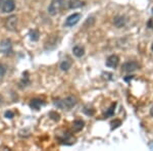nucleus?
I'll use <instances>...</instances> for the list:
<instances>
[{
  "label": "nucleus",
  "instance_id": "a211bd4d",
  "mask_svg": "<svg viewBox=\"0 0 153 151\" xmlns=\"http://www.w3.org/2000/svg\"><path fill=\"white\" fill-rule=\"evenodd\" d=\"M115 107H117V103H112L110 105V107L106 110V112L104 113V118H110V116L114 115V111H115Z\"/></svg>",
  "mask_w": 153,
  "mask_h": 151
},
{
  "label": "nucleus",
  "instance_id": "4be33fe9",
  "mask_svg": "<svg viewBox=\"0 0 153 151\" xmlns=\"http://www.w3.org/2000/svg\"><path fill=\"white\" fill-rule=\"evenodd\" d=\"M110 126H111V130H115V129H117L120 126H122V121H120V120L112 121V122L110 123Z\"/></svg>",
  "mask_w": 153,
  "mask_h": 151
},
{
  "label": "nucleus",
  "instance_id": "393cba45",
  "mask_svg": "<svg viewBox=\"0 0 153 151\" xmlns=\"http://www.w3.org/2000/svg\"><path fill=\"white\" fill-rule=\"evenodd\" d=\"M150 115L153 116V105H152V107L150 108Z\"/></svg>",
  "mask_w": 153,
  "mask_h": 151
},
{
  "label": "nucleus",
  "instance_id": "6ab92c4d",
  "mask_svg": "<svg viewBox=\"0 0 153 151\" xmlns=\"http://www.w3.org/2000/svg\"><path fill=\"white\" fill-rule=\"evenodd\" d=\"M39 36H40V34H39V32L37 31V30H32V31H30V33H29L30 39H31V41H33V42L38 41Z\"/></svg>",
  "mask_w": 153,
  "mask_h": 151
},
{
  "label": "nucleus",
  "instance_id": "1a4fd4ad",
  "mask_svg": "<svg viewBox=\"0 0 153 151\" xmlns=\"http://www.w3.org/2000/svg\"><path fill=\"white\" fill-rule=\"evenodd\" d=\"M118 63H120V58H118L117 55H110L109 57L106 59V66H108V68H117Z\"/></svg>",
  "mask_w": 153,
  "mask_h": 151
},
{
  "label": "nucleus",
  "instance_id": "39448f33",
  "mask_svg": "<svg viewBox=\"0 0 153 151\" xmlns=\"http://www.w3.org/2000/svg\"><path fill=\"white\" fill-rule=\"evenodd\" d=\"M4 26H5L6 30L10 32H13L16 30V27H18V16L12 14V16H8L7 19H5L4 21Z\"/></svg>",
  "mask_w": 153,
  "mask_h": 151
},
{
  "label": "nucleus",
  "instance_id": "f257e3e1",
  "mask_svg": "<svg viewBox=\"0 0 153 151\" xmlns=\"http://www.w3.org/2000/svg\"><path fill=\"white\" fill-rule=\"evenodd\" d=\"M78 103V100H76V96L74 95H70L68 97H65V99H58V100L54 101V105L57 108H60V109H65V110H70L73 107H75Z\"/></svg>",
  "mask_w": 153,
  "mask_h": 151
},
{
  "label": "nucleus",
  "instance_id": "ddd939ff",
  "mask_svg": "<svg viewBox=\"0 0 153 151\" xmlns=\"http://www.w3.org/2000/svg\"><path fill=\"white\" fill-rule=\"evenodd\" d=\"M66 4L70 9H76L85 5V2L80 1V0H70L68 2H66Z\"/></svg>",
  "mask_w": 153,
  "mask_h": 151
},
{
  "label": "nucleus",
  "instance_id": "9d476101",
  "mask_svg": "<svg viewBox=\"0 0 153 151\" xmlns=\"http://www.w3.org/2000/svg\"><path fill=\"white\" fill-rule=\"evenodd\" d=\"M57 43H58V36L52 35V36L49 37L47 42L45 43V48L51 50V49L55 48V47L57 46Z\"/></svg>",
  "mask_w": 153,
  "mask_h": 151
},
{
  "label": "nucleus",
  "instance_id": "2eb2a0df",
  "mask_svg": "<svg viewBox=\"0 0 153 151\" xmlns=\"http://www.w3.org/2000/svg\"><path fill=\"white\" fill-rule=\"evenodd\" d=\"M71 64H73V62H71V60L70 58H65L60 62V65H59V68H60L61 71H68L71 68Z\"/></svg>",
  "mask_w": 153,
  "mask_h": 151
},
{
  "label": "nucleus",
  "instance_id": "f03ea898",
  "mask_svg": "<svg viewBox=\"0 0 153 151\" xmlns=\"http://www.w3.org/2000/svg\"><path fill=\"white\" fill-rule=\"evenodd\" d=\"M65 0H52L48 6V13L52 16H56V14L62 10L63 7L65 6Z\"/></svg>",
  "mask_w": 153,
  "mask_h": 151
},
{
  "label": "nucleus",
  "instance_id": "f3484780",
  "mask_svg": "<svg viewBox=\"0 0 153 151\" xmlns=\"http://www.w3.org/2000/svg\"><path fill=\"white\" fill-rule=\"evenodd\" d=\"M30 83H31V81H30L29 74H28V71H26V73H24L23 78H22L21 82H19V87L21 88L27 87V86L30 85Z\"/></svg>",
  "mask_w": 153,
  "mask_h": 151
},
{
  "label": "nucleus",
  "instance_id": "dca6fc26",
  "mask_svg": "<svg viewBox=\"0 0 153 151\" xmlns=\"http://www.w3.org/2000/svg\"><path fill=\"white\" fill-rule=\"evenodd\" d=\"M73 53L76 57H83L85 54V48L81 45H76L73 48Z\"/></svg>",
  "mask_w": 153,
  "mask_h": 151
},
{
  "label": "nucleus",
  "instance_id": "cd10ccee",
  "mask_svg": "<svg viewBox=\"0 0 153 151\" xmlns=\"http://www.w3.org/2000/svg\"><path fill=\"white\" fill-rule=\"evenodd\" d=\"M151 49H152V52H153V44H152V46H151Z\"/></svg>",
  "mask_w": 153,
  "mask_h": 151
},
{
  "label": "nucleus",
  "instance_id": "0eeeda50",
  "mask_svg": "<svg viewBox=\"0 0 153 151\" xmlns=\"http://www.w3.org/2000/svg\"><path fill=\"white\" fill-rule=\"evenodd\" d=\"M81 18H82L81 13H73L65 19V25L66 27H74V26H76L79 22H80Z\"/></svg>",
  "mask_w": 153,
  "mask_h": 151
},
{
  "label": "nucleus",
  "instance_id": "4468645a",
  "mask_svg": "<svg viewBox=\"0 0 153 151\" xmlns=\"http://www.w3.org/2000/svg\"><path fill=\"white\" fill-rule=\"evenodd\" d=\"M84 127H85V122L82 120H76L73 123V132L76 133L82 131Z\"/></svg>",
  "mask_w": 153,
  "mask_h": 151
},
{
  "label": "nucleus",
  "instance_id": "bb28decb",
  "mask_svg": "<svg viewBox=\"0 0 153 151\" xmlns=\"http://www.w3.org/2000/svg\"><path fill=\"white\" fill-rule=\"evenodd\" d=\"M151 12H152V16H153V7H152V9H151Z\"/></svg>",
  "mask_w": 153,
  "mask_h": 151
},
{
  "label": "nucleus",
  "instance_id": "423d86ee",
  "mask_svg": "<svg viewBox=\"0 0 153 151\" xmlns=\"http://www.w3.org/2000/svg\"><path fill=\"white\" fill-rule=\"evenodd\" d=\"M139 68V63L136 60H129L123 64V71H126V73H133V71H137Z\"/></svg>",
  "mask_w": 153,
  "mask_h": 151
},
{
  "label": "nucleus",
  "instance_id": "a878e982",
  "mask_svg": "<svg viewBox=\"0 0 153 151\" xmlns=\"http://www.w3.org/2000/svg\"><path fill=\"white\" fill-rule=\"evenodd\" d=\"M1 103H2V97L0 96V104H1Z\"/></svg>",
  "mask_w": 153,
  "mask_h": 151
},
{
  "label": "nucleus",
  "instance_id": "b1692460",
  "mask_svg": "<svg viewBox=\"0 0 153 151\" xmlns=\"http://www.w3.org/2000/svg\"><path fill=\"white\" fill-rule=\"evenodd\" d=\"M4 118L11 120V118H14V112H13V111H11V110H7V111H5V113H4Z\"/></svg>",
  "mask_w": 153,
  "mask_h": 151
},
{
  "label": "nucleus",
  "instance_id": "20e7f679",
  "mask_svg": "<svg viewBox=\"0 0 153 151\" xmlns=\"http://www.w3.org/2000/svg\"><path fill=\"white\" fill-rule=\"evenodd\" d=\"M16 8L14 0H0V10L3 13H9Z\"/></svg>",
  "mask_w": 153,
  "mask_h": 151
},
{
  "label": "nucleus",
  "instance_id": "9b49d317",
  "mask_svg": "<svg viewBox=\"0 0 153 151\" xmlns=\"http://www.w3.org/2000/svg\"><path fill=\"white\" fill-rule=\"evenodd\" d=\"M43 105H45V102H44L42 99H39V98L32 99L31 102H30V107L35 110H39Z\"/></svg>",
  "mask_w": 153,
  "mask_h": 151
},
{
  "label": "nucleus",
  "instance_id": "7ed1b4c3",
  "mask_svg": "<svg viewBox=\"0 0 153 151\" xmlns=\"http://www.w3.org/2000/svg\"><path fill=\"white\" fill-rule=\"evenodd\" d=\"M56 138H57V140L63 145H73L76 141V139L73 137V135H71V133L68 132V131L56 134Z\"/></svg>",
  "mask_w": 153,
  "mask_h": 151
},
{
  "label": "nucleus",
  "instance_id": "aec40b11",
  "mask_svg": "<svg viewBox=\"0 0 153 151\" xmlns=\"http://www.w3.org/2000/svg\"><path fill=\"white\" fill-rule=\"evenodd\" d=\"M83 112L85 113L86 115H88V116H92V115H94V113H95V109L92 107V106H90V105H86L85 107L83 108Z\"/></svg>",
  "mask_w": 153,
  "mask_h": 151
},
{
  "label": "nucleus",
  "instance_id": "6e6552de",
  "mask_svg": "<svg viewBox=\"0 0 153 151\" xmlns=\"http://www.w3.org/2000/svg\"><path fill=\"white\" fill-rule=\"evenodd\" d=\"M11 42L9 39H4L3 41H1V43H0V50H1L2 53L9 54L11 52Z\"/></svg>",
  "mask_w": 153,
  "mask_h": 151
},
{
  "label": "nucleus",
  "instance_id": "f8f14e48",
  "mask_svg": "<svg viewBox=\"0 0 153 151\" xmlns=\"http://www.w3.org/2000/svg\"><path fill=\"white\" fill-rule=\"evenodd\" d=\"M126 24H127V19H126V16H117L113 19V25L118 29L125 27Z\"/></svg>",
  "mask_w": 153,
  "mask_h": 151
},
{
  "label": "nucleus",
  "instance_id": "5701e85b",
  "mask_svg": "<svg viewBox=\"0 0 153 151\" xmlns=\"http://www.w3.org/2000/svg\"><path fill=\"white\" fill-rule=\"evenodd\" d=\"M6 74V68L2 63H0V79H2Z\"/></svg>",
  "mask_w": 153,
  "mask_h": 151
},
{
  "label": "nucleus",
  "instance_id": "412c9836",
  "mask_svg": "<svg viewBox=\"0 0 153 151\" xmlns=\"http://www.w3.org/2000/svg\"><path fill=\"white\" fill-rule=\"evenodd\" d=\"M49 118H50L51 120H53L54 122H58V121L60 120V115H59L57 111H50V112H49Z\"/></svg>",
  "mask_w": 153,
  "mask_h": 151
}]
</instances>
